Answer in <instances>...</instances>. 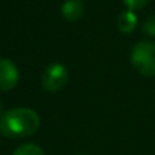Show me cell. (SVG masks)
Masks as SVG:
<instances>
[{"instance_id":"6da1fadb","label":"cell","mask_w":155,"mask_h":155,"mask_svg":"<svg viewBox=\"0 0 155 155\" xmlns=\"http://www.w3.org/2000/svg\"><path fill=\"white\" fill-rule=\"evenodd\" d=\"M38 126V114L28 107H15L0 115V132L7 137L19 139L32 136L37 132Z\"/></svg>"},{"instance_id":"7a4b0ae2","label":"cell","mask_w":155,"mask_h":155,"mask_svg":"<svg viewBox=\"0 0 155 155\" xmlns=\"http://www.w3.org/2000/svg\"><path fill=\"white\" fill-rule=\"evenodd\" d=\"M133 68L146 77L155 76V44L151 41H140L133 47L130 54Z\"/></svg>"},{"instance_id":"3957f363","label":"cell","mask_w":155,"mask_h":155,"mask_svg":"<svg viewBox=\"0 0 155 155\" xmlns=\"http://www.w3.org/2000/svg\"><path fill=\"white\" fill-rule=\"evenodd\" d=\"M69 71L66 66L62 63H51L44 69L41 74V85L45 91L56 92L61 91L64 85L68 84Z\"/></svg>"},{"instance_id":"277c9868","label":"cell","mask_w":155,"mask_h":155,"mask_svg":"<svg viewBox=\"0 0 155 155\" xmlns=\"http://www.w3.org/2000/svg\"><path fill=\"white\" fill-rule=\"evenodd\" d=\"M19 81V71L10 59L0 58V91H10Z\"/></svg>"},{"instance_id":"5b68a950","label":"cell","mask_w":155,"mask_h":155,"mask_svg":"<svg viewBox=\"0 0 155 155\" xmlns=\"http://www.w3.org/2000/svg\"><path fill=\"white\" fill-rule=\"evenodd\" d=\"M84 2L82 0H66L62 6V15L64 19L74 22L78 21L84 14Z\"/></svg>"},{"instance_id":"8992f818","label":"cell","mask_w":155,"mask_h":155,"mask_svg":"<svg viewBox=\"0 0 155 155\" xmlns=\"http://www.w3.org/2000/svg\"><path fill=\"white\" fill-rule=\"evenodd\" d=\"M136 26H137V17L132 10H128V11H124L122 14H120V17H118V29L122 33L128 35V33L133 32Z\"/></svg>"},{"instance_id":"52a82bcc","label":"cell","mask_w":155,"mask_h":155,"mask_svg":"<svg viewBox=\"0 0 155 155\" xmlns=\"http://www.w3.org/2000/svg\"><path fill=\"white\" fill-rule=\"evenodd\" d=\"M12 155H44V151L37 144L26 143V144H22V146L18 147L12 152Z\"/></svg>"},{"instance_id":"ba28073f","label":"cell","mask_w":155,"mask_h":155,"mask_svg":"<svg viewBox=\"0 0 155 155\" xmlns=\"http://www.w3.org/2000/svg\"><path fill=\"white\" fill-rule=\"evenodd\" d=\"M143 30L147 36L155 37V15L150 17L146 21V24H144V26H143Z\"/></svg>"},{"instance_id":"9c48e42d","label":"cell","mask_w":155,"mask_h":155,"mask_svg":"<svg viewBox=\"0 0 155 155\" xmlns=\"http://www.w3.org/2000/svg\"><path fill=\"white\" fill-rule=\"evenodd\" d=\"M150 0H124V3L126 4L129 10H139V8H143L144 6L148 4Z\"/></svg>"},{"instance_id":"30bf717a","label":"cell","mask_w":155,"mask_h":155,"mask_svg":"<svg viewBox=\"0 0 155 155\" xmlns=\"http://www.w3.org/2000/svg\"><path fill=\"white\" fill-rule=\"evenodd\" d=\"M2 110H3V103L0 102V114H2Z\"/></svg>"},{"instance_id":"8fae6325","label":"cell","mask_w":155,"mask_h":155,"mask_svg":"<svg viewBox=\"0 0 155 155\" xmlns=\"http://www.w3.org/2000/svg\"><path fill=\"white\" fill-rule=\"evenodd\" d=\"M78 155H87V154H78Z\"/></svg>"}]
</instances>
